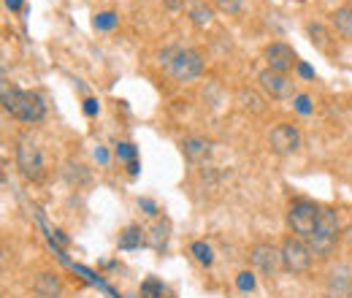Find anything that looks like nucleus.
Wrapping results in <instances>:
<instances>
[{
	"mask_svg": "<svg viewBox=\"0 0 352 298\" xmlns=\"http://www.w3.org/2000/svg\"><path fill=\"white\" fill-rule=\"evenodd\" d=\"M3 109L8 114H14L16 120H22V123H38L46 114V103L38 92L8 85H3Z\"/></svg>",
	"mask_w": 352,
	"mask_h": 298,
	"instance_id": "f257e3e1",
	"label": "nucleus"
},
{
	"mask_svg": "<svg viewBox=\"0 0 352 298\" xmlns=\"http://www.w3.org/2000/svg\"><path fill=\"white\" fill-rule=\"evenodd\" d=\"M339 217L336 212H328V209H320V220L314 225V233L307 239L311 255H331V250L336 247V239H339Z\"/></svg>",
	"mask_w": 352,
	"mask_h": 298,
	"instance_id": "f03ea898",
	"label": "nucleus"
},
{
	"mask_svg": "<svg viewBox=\"0 0 352 298\" xmlns=\"http://www.w3.org/2000/svg\"><path fill=\"white\" fill-rule=\"evenodd\" d=\"M16 166L22 171V176L30 179V182H38L44 176V152H41L38 141L30 133L19 136V141H16Z\"/></svg>",
	"mask_w": 352,
	"mask_h": 298,
	"instance_id": "7ed1b4c3",
	"label": "nucleus"
},
{
	"mask_svg": "<svg viewBox=\"0 0 352 298\" xmlns=\"http://www.w3.org/2000/svg\"><path fill=\"white\" fill-rule=\"evenodd\" d=\"M201 71H204V57L195 49H179L168 63V74L176 82H192L201 76Z\"/></svg>",
	"mask_w": 352,
	"mask_h": 298,
	"instance_id": "20e7f679",
	"label": "nucleus"
},
{
	"mask_svg": "<svg viewBox=\"0 0 352 298\" xmlns=\"http://www.w3.org/2000/svg\"><path fill=\"white\" fill-rule=\"evenodd\" d=\"M282 250V266L290 271V274H304L311 266V250L304 239L298 236H290L285 239V244L279 247Z\"/></svg>",
	"mask_w": 352,
	"mask_h": 298,
	"instance_id": "39448f33",
	"label": "nucleus"
},
{
	"mask_svg": "<svg viewBox=\"0 0 352 298\" xmlns=\"http://www.w3.org/2000/svg\"><path fill=\"white\" fill-rule=\"evenodd\" d=\"M317 220H320V209L309 201H296L287 209V225L293 228V233H298V239H309L314 233Z\"/></svg>",
	"mask_w": 352,
	"mask_h": 298,
	"instance_id": "423d86ee",
	"label": "nucleus"
},
{
	"mask_svg": "<svg viewBox=\"0 0 352 298\" xmlns=\"http://www.w3.org/2000/svg\"><path fill=\"white\" fill-rule=\"evenodd\" d=\"M263 60L268 63V68L271 71H279V74H285V71H290L293 65H298V57H296V52H293V46H287V43H268L263 49Z\"/></svg>",
	"mask_w": 352,
	"mask_h": 298,
	"instance_id": "0eeeda50",
	"label": "nucleus"
},
{
	"mask_svg": "<svg viewBox=\"0 0 352 298\" xmlns=\"http://www.w3.org/2000/svg\"><path fill=\"white\" fill-rule=\"evenodd\" d=\"M250 260L258 271H263L265 277H274L282 266V250H276L274 244H255L252 253H250Z\"/></svg>",
	"mask_w": 352,
	"mask_h": 298,
	"instance_id": "6e6552de",
	"label": "nucleus"
},
{
	"mask_svg": "<svg viewBox=\"0 0 352 298\" xmlns=\"http://www.w3.org/2000/svg\"><path fill=\"white\" fill-rule=\"evenodd\" d=\"M325 293L328 298H352V266L339 263L325 282Z\"/></svg>",
	"mask_w": 352,
	"mask_h": 298,
	"instance_id": "1a4fd4ad",
	"label": "nucleus"
},
{
	"mask_svg": "<svg viewBox=\"0 0 352 298\" xmlns=\"http://www.w3.org/2000/svg\"><path fill=\"white\" fill-rule=\"evenodd\" d=\"M298 147H301V133H298V128L282 123V125H276V128L271 130V149H274V152L290 155V152H296Z\"/></svg>",
	"mask_w": 352,
	"mask_h": 298,
	"instance_id": "9d476101",
	"label": "nucleus"
},
{
	"mask_svg": "<svg viewBox=\"0 0 352 298\" xmlns=\"http://www.w3.org/2000/svg\"><path fill=\"white\" fill-rule=\"evenodd\" d=\"M258 82H261V87L265 89V95H271V98H287V95L293 92V82H290L285 74L271 71V68L261 71Z\"/></svg>",
	"mask_w": 352,
	"mask_h": 298,
	"instance_id": "9b49d317",
	"label": "nucleus"
},
{
	"mask_svg": "<svg viewBox=\"0 0 352 298\" xmlns=\"http://www.w3.org/2000/svg\"><path fill=\"white\" fill-rule=\"evenodd\" d=\"M182 152H184L187 160L201 163V160H206V158L212 155V141H206V138H201V136H190V138L182 141Z\"/></svg>",
	"mask_w": 352,
	"mask_h": 298,
	"instance_id": "f8f14e48",
	"label": "nucleus"
},
{
	"mask_svg": "<svg viewBox=\"0 0 352 298\" xmlns=\"http://www.w3.org/2000/svg\"><path fill=\"white\" fill-rule=\"evenodd\" d=\"M36 290H38V296H44V298H57L63 293V282H60L57 274L44 271V274H38V279H36Z\"/></svg>",
	"mask_w": 352,
	"mask_h": 298,
	"instance_id": "ddd939ff",
	"label": "nucleus"
},
{
	"mask_svg": "<svg viewBox=\"0 0 352 298\" xmlns=\"http://www.w3.org/2000/svg\"><path fill=\"white\" fill-rule=\"evenodd\" d=\"M187 14H190V22H192L195 28H209V25L214 22V11H212V6L204 3V0H201V3H192Z\"/></svg>",
	"mask_w": 352,
	"mask_h": 298,
	"instance_id": "4468645a",
	"label": "nucleus"
},
{
	"mask_svg": "<svg viewBox=\"0 0 352 298\" xmlns=\"http://www.w3.org/2000/svg\"><path fill=\"white\" fill-rule=\"evenodd\" d=\"M333 25L344 39H352V6H342L333 11Z\"/></svg>",
	"mask_w": 352,
	"mask_h": 298,
	"instance_id": "2eb2a0df",
	"label": "nucleus"
},
{
	"mask_svg": "<svg viewBox=\"0 0 352 298\" xmlns=\"http://www.w3.org/2000/svg\"><path fill=\"white\" fill-rule=\"evenodd\" d=\"M141 242H144V231L138 225H128L120 233V250H135V247H141Z\"/></svg>",
	"mask_w": 352,
	"mask_h": 298,
	"instance_id": "dca6fc26",
	"label": "nucleus"
},
{
	"mask_svg": "<svg viewBox=\"0 0 352 298\" xmlns=\"http://www.w3.org/2000/svg\"><path fill=\"white\" fill-rule=\"evenodd\" d=\"M239 100H241V106L247 109V111H252V114H263V98L255 92V89H239Z\"/></svg>",
	"mask_w": 352,
	"mask_h": 298,
	"instance_id": "f3484780",
	"label": "nucleus"
},
{
	"mask_svg": "<svg viewBox=\"0 0 352 298\" xmlns=\"http://www.w3.org/2000/svg\"><path fill=\"white\" fill-rule=\"evenodd\" d=\"M149 233H152V236H149V244H152L155 250H163L166 242H168V225H166V222H155Z\"/></svg>",
	"mask_w": 352,
	"mask_h": 298,
	"instance_id": "a211bd4d",
	"label": "nucleus"
},
{
	"mask_svg": "<svg viewBox=\"0 0 352 298\" xmlns=\"http://www.w3.org/2000/svg\"><path fill=\"white\" fill-rule=\"evenodd\" d=\"M309 39L317 49H328L331 46V33L322 25H309Z\"/></svg>",
	"mask_w": 352,
	"mask_h": 298,
	"instance_id": "6ab92c4d",
	"label": "nucleus"
},
{
	"mask_svg": "<svg viewBox=\"0 0 352 298\" xmlns=\"http://www.w3.org/2000/svg\"><path fill=\"white\" fill-rule=\"evenodd\" d=\"M190 253L195 255V260H198V263H204V266H212V260H214V255H212V247H209L206 242H192Z\"/></svg>",
	"mask_w": 352,
	"mask_h": 298,
	"instance_id": "aec40b11",
	"label": "nucleus"
},
{
	"mask_svg": "<svg viewBox=\"0 0 352 298\" xmlns=\"http://www.w3.org/2000/svg\"><path fill=\"white\" fill-rule=\"evenodd\" d=\"M95 30H114L117 28V14L114 11H103V14H98L95 17Z\"/></svg>",
	"mask_w": 352,
	"mask_h": 298,
	"instance_id": "412c9836",
	"label": "nucleus"
},
{
	"mask_svg": "<svg viewBox=\"0 0 352 298\" xmlns=\"http://www.w3.org/2000/svg\"><path fill=\"white\" fill-rule=\"evenodd\" d=\"M141 296L144 298H163V282L160 279H146L141 285Z\"/></svg>",
	"mask_w": 352,
	"mask_h": 298,
	"instance_id": "4be33fe9",
	"label": "nucleus"
},
{
	"mask_svg": "<svg viewBox=\"0 0 352 298\" xmlns=\"http://www.w3.org/2000/svg\"><path fill=\"white\" fill-rule=\"evenodd\" d=\"M236 285H239V290H244V293L255 290V274H252V271H241V274L236 277Z\"/></svg>",
	"mask_w": 352,
	"mask_h": 298,
	"instance_id": "5701e85b",
	"label": "nucleus"
},
{
	"mask_svg": "<svg viewBox=\"0 0 352 298\" xmlns=\"http://www.w3.org/2000/svg\"><path fill=\"white\" fill-rule=\"evenodd\" d=\"M212 3H214L220 11H225V14H239L244 0H212Z\"/></svg>",
	"mask_w": 352,
	"mask_h": 298,
	"instance_id": "b1692460",
	"label": "nucleus"
},
{
	"mask_svg": "<svg viewBox=\"0 0 352 298\" xmlns=\"http://www.w3.org/2000/svg\"><path fill=\"white\" fill-rule=\"evenodd\" d=\"M293 106H296L298 114H311V98H309V95H296Z\"/></svg>",
	"mask_w": 352,
	"mask_h": 298,
	"instance_id": "393cba45",
	"label": "nucleus"
},
{
	"mask_svg": "<svg viewBox=\"0 0 352 298\" xmlns=\"http://www.w3.org/2000/svg\"><path fill=\"white\" fill-rule=\"evenodd\" d=\"M117 158H120V160H135V147H133V144H120V147H117Z\"/></svg>",
	"mask_w": 352,
	"mask_h": 298,
	"instance_id": "a878e982",
	"label": "nucleus"
},
{
	"mask_svg": "<svg viewBox=\"0 0 352 298\" xmlns=\"http://www.w3.org/2000/svg\"><path fill=\"white\" fill-rule=\"evenodd\" d=\"M85 114H87V117H95V114H98V100H92V98L85 100Z\"/></svg>",
	"mask_w": 352,
	"mask_h": 298,
	"instance_id": "bb28decb",
	"label": "nucleus"
},
{
	"mask_svg": "<svg viewBox=\"0 0 352 298\" xmlns=\"http://www.w3.org/2000/svg\"><path fill=\"white\" fill-rule=\"evenodd\" d=\"M298 74H301V76H304V79H311V76H314V71H311V68H309L307 63H298Z\"/></svg>",
	"mask_w": 352,
	"mask_h": 298,
	"instance_id": "cd10ccee",
	"label": "nucleus"
},
{
	"mask_svg": "<svg viewBox=\"0 0 352 298\" xmlns=\"http://www.w3.org/2000/svg\"><path fill=\"white\" fill-rule=\"evenodd\" d=\"M163 6H166V8H171V11H176V8H182V6H184V0H163Z\"/></svg>",
	"mask_w": 352,
	"mask_h": 298,
	"instance_id": "c85d7f7f",
	"label": "nucleus"
},
{
	"mask_svg": "<svg viewBox=\"0 0 352 298\" xmlns=\"http://www.w3.org/2000/svg\"><path fill=\"white\" fill-rule=\"evenodd\" d=\"M141 206H144V209H146V214H157V206H155V204H152V201H146V198H144V201H141Z\"/></svg>",
	"mask_w": 352,
	"mask_h": 298,
	"instance_id": "c756f323",
	"label": "nucleus"
},
{
	"mask_svg": "<svg viewBox=\"0 0 352 298\" xmlns=\"http://www.w3.org/2000/svg\"><path fill=\"white\" fill-rule=\"evenodd\" d=\"M6 6H8L11 11H19V8H22V0H6Z\"/></svg>",
	"mask_w": 352,
	"mask_h": 298,
	"instance_id": "7c9ffc66",
	"label": "nucleus"
},
{
	"mask_svg": "<svg viewBox=\"0 0 352 298\" xmlns=\"http://www.w3.org/2000/svg\"><path fill=\"white\" fill-rule=\"evenodd\" d=\"M95 158H98V160H100V163H106V160H109V155H106V152H103V149H98V152H95Z\"/></svg>",
	"mask_w": 352,
	"mask_h": 298,
	"instance_id": "2f4dec72",
	"label": "nucleus"
},
{
	"mask_svg": "<svg viewBox=\"0 0 352 298\" xmlns=\"http://www.w3.org/2000/svg\"><path fill=\"white\" fill-rule=\"evenodd\" d=\"M344 239H347V242H350V244H352V225H350V228H347V231H344Z\"/></svg>",
	"mask_w": 352,
	"mask_h": 298,
	"instance_id": "473e14b6",
	"label": "nucleus"
},
{
	"mask_svg": "<svg viewBox=\"0 0 352 298\" xmlns=\"http://www.w3.org/2000/svg\"><path fill=\"white\" fill-rule=\"evenodd\" d=\"M350 3H352V0H350Z\"/></svg>",
	"mask_w": 352,
	"mask_h": 298,
	"instance_id": "72a5a7b5",
	"label": "nucleus"
}]
</instances>
